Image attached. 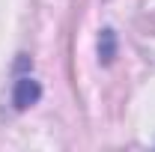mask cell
I'll use <instances>...</instances> for the list:
<instances>
[{
	"instance_id": "obj_1",
	"label": "cell",
	"mask_w": 155,
	"mask_h": 152,
	"mask_svg": "<svg viewBox=\"0 0 155 152\" xmlns=\"http://www.w3.org/2000/svg\"><path fill=\"white\" fill-rule=\"evenodd\" d=\"M39 95H42V87H39L33 78H18L15 93H12V104H15L18 111H27L30 104L39 101Z\"/></svg>"
},
{
	"instance_id": "obj_2",
	"label": "cell",
	"mask_w": 155,
	"mask_h": 152,
	"mask_svg": "<svg viewBox=\"0 0 155 152\" xmlns=\"http://www.w3.org/2000/svg\"><path fill=\"white\" fill-rule=\"evenodd\" d=\"M98 54H101V63H110V60H114V54H116V36H114V30H104V33H101Z\"/></svg>"
}]
</instances>
